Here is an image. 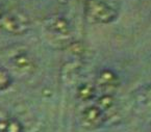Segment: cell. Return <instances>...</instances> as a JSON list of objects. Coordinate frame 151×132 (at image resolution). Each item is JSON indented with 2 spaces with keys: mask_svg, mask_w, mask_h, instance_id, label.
<instances>
[{
  "mask_svg": "<svg viewBox=\"0 0 151 132\" xmlns=\"http://www.w3.org/2000/svg\"><path fill=\"white\" fill-rule=\"evenodd\" d=\"M45 27L48 31L58 35H66L70 31L69 22L62 16H52L48 18L45 21Z\"/></svg>",
  "mask_w": 151,
  "mask_h": 132,
  "instance_id": "5b68a950",
  "label": "cell"
},
{
  "mask_svg": "<svg viewBox=\"0 0 151 132\" xmlns=\"http://www.w3.org/2000/svg\"><path fill=\"white\" fill-rule=\"evenodd\" d=\"M104 122L103 111L98 106H89L81 112V125L90 130L100 127Z\"/></svg>",
  "mask_w": 151,
  "mask_h": 132,
  "instance_id": "277c9868",
  "label": "cell"
},
{
  "mask_svg": "<svg viewBox=\"0 0 151 132\" xmlns=\"http://www.w3.org/2000/svg\"><path fill=\"white\" fill-rule=\"evenodd\" d=\"M9 62L14 71L20 75H29L36 70L35 60L27 52H19L13 55Z\"/></svg>",
  "mask_w": 151,
  "mask_h": 132,
  "instance_id": "3957f363",
  "label": "cell"
},
{
  "mask_svg": "<svg viewBox=\"0 0 151 132\" xmlns=\"http://www.w3.org/2000/svg\"><path fill=\"white\" fill-rule=\"evenodd\" d=\"M70 48H71L70 50L72 51V53H74V54H76V55L81 54L82 51H83V49H82V45L80 44V43H73Z\"/></svg>",
  "mask_w": 151,
  "mask_h": 132,
  "instance_id": "8fae6325",
  "label": "cell"
},
{
  "mask_svg": "<svg viewBox=\"0 0 151 132\" xmlns=\"http://www.w3.org/2000/svg\"><path fill=\"white\" fill-rule=\"evenodd\" d=\"M9 120H11V118H9L2 109H0V132L6 131Z\"/></svg>",
  "mask_w": 151,
  "mask_h": 132,
  "instance_id": "30bf717a",
  "label": "cell"
},
{
  "mask_svg": "<svg viewBox=\"0 0 151 132\" xmlns=\"http://www.w3.org/2000/svg\"><path fill=\"white\" fill-rule=\"evenodd\" d=\"M95 95V88L92 84L85 83L78 88V97L81 100H90Z\"/></svg>",
  "mask_w": 151,
  "mask_h": 132,
  "instance_id": "52a82bcc",
  "label": "cell"
},
{
  "mask_svg": "<svg viewBox=\"0 0 151 132\" xmlns=\"http://www.w3.org/2000/svg\"><path fill=\"white\" fill-rule=\"evenodd\" d=\"M87 15L97 23H109L116 18V11L100 0H89L87 3Z\"/></svg>",
  "mask_w": 151,
  "mask_h": 132,
  "instance_id": "7a4b0ae2",
  "label": "cell"
},
{
  "mask_svg": "<svg viewBox=\"0 0 151 132\" xmlns=\"http://www.w3.org/2000/svg\"><path fill=\"white\" fill-rule=\"evenodd\" d=\"M12 84V77L4 68L0 67V90L9 88Z\"/></svg>",
  "mask_w": 151,
  "mask_h": 132,
  "instance_id": "ba28073f",
  "label": "cell"
},
{
  "mask_svg": "<svg viewBox=\"0 0 151 132\" xmlns=\"http://www.w3.org/2000/svg\"><path fill=\"white\" fill-rule=\"evenodd\" d=\"M97 83L102 90H114L119 85V78L111 70H103L98 76Z\"/></svg>",
  "mask_w": 151,
  "mask_h": 132,
  "instance_id": "8992f818",
  "label": "cell"
},
{
  "mask_svg": "<svg viewBox=\"0 0 151 132\" xmlns=\"http://www.w3.org/2000/svg\"><path fill=\"white\" fill-rule=\"evenodd\" d=\"M114 105V98L109 95H104L98 100V107L101 110H106L111 108Z\"/></svg>",
  "mask_w": 151,
  "mask_h": 132,
  "instance_id": "9c48e42d",
  "label": "cell"
},
{
  "mask_svg": "<svg viewBox=\"0 0 151 132\" xmlns=\"http://www.w3.org/2000/svg\"><path fill=\"white\" fill-rule=\"evenodd\" d=\"M4 16V11H3V9H2V6L0 5V20L2 19V17Z\"/></svg>",
  "mask_w": 151,
  "mask_h": 132,
  "instance_id": "7c38bea8",
  "label": "cell"
},
{
  "mask_svg": "<svg viewBox=\"0 0 151 132\" xmlns=\"http://www.w3.org/2000/svg\"><path fill=\"white\" fill-rule=\"evenodd\" d=\"M29 20L23 14H4L0 20V27L3 31L13 35L24 34L29 29Z\"/></svg>",
  "mask_w": 151,
  "mask_h": 132,
  "instance_id": "6da1fadb",
  "label": "cell"
},
{
  "mask_svg": "<svg viewBox=\"0 0 151 132\" xmlns=\"http://www.w3.org/2000/svg\"><path fill=\"white\" fill-rule=\"evenodd\" d=\"M147 97H148L149 100L151 101V86L148 88V90H147Z\"/></svg>",
  "mask_w": 151,
  "mask_h": 132,
  "instance_id": "4fadbf2b",
  "label": "cell"
}]
</instances>
